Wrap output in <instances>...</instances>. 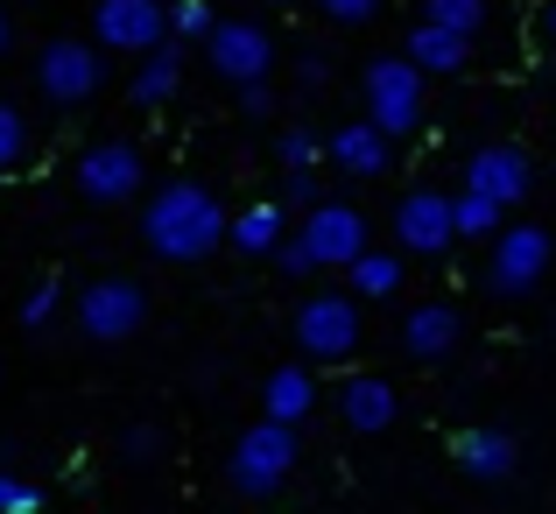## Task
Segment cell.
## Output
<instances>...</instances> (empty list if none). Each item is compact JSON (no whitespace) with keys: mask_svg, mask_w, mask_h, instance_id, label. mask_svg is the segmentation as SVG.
<instances>
[{"mask_svg":"<svg viewBox=\"0 0 556 514\" xmlns=\"http://www.w3.org/2000/svg\"><path fill=\"white\" fill-rule=\"evenodd\" d=\"M0 184H8V176H0Z\"/></svg>","mask_w":556,"mask_h":514,"instance_id":"cell-39","label":"cell"},{"mask_svg":"<svg viewBox=\"0 0 556 514\" xmlns=\"http://www.w3.org/2000/svg\"><path fill=\"white\" fill-rule=\"evenodd\" d=\"M71 184H78L85 204H135L141 190H149V163H141L135 141H92V149L78 155V170H71Z\"/></svg>","mask_w":556,"mask_h":514,"instance_id":"cell-8","label":"cell"},{"mask_svg":"<svg viewBox=\"0 0 556 514\" xmlns=\"http://www.w3.org/2000/svg\"><path fill=\"white\" fill-rule=\"evenodd\" d=\"M402 57L422 71V78H458V71L472 64V42L451 36V28H437V22H416L402 36Z\"/></svg>","mask_w":556,"mask_h":514,"instance_id":"cell-18","label":"cell"},{"mask_svg":"<svg viewBox=\"0 0 556 514\" xmlns=\"http://www.w3.org/2000/svg\"><path fill=\"white\" fill-rule=\"evenodd\" d=\"M465 190H472V198H493L501 212H507V204H529L535 163L515 149V141H486V149L465 155Z\"/></svg>","mask_w":556,"mask_h":514,"instance_id":"cell-13","label":"cell"},{"mask_svg":"<svg viewBox=\"0 0 556 514\" xmlns=\"http://www.w3.org/2000/svg\"><path fill=\"white\" fill-rule=\"evenodd\" d=\"M204 64H212L226 85H240V92H247V85H268V71H275V36H268L261 22H247V14H240V22H218L212 42H204Z\"/></svg>","mask_w":556,"mask_h":514,"instance_id":"cell-10","label":"cell"},{"mask_svg":"<svg viewBox=\"0 0 556 514\" xmlns=\"http://www.w3.org/2000/svg\"><path fill=\"white\" fill-rule=\"evenodd\" d=\"M268 8H289V0H268Z\"/></svg>","mask_w":556,"mask_h":514,"instance_id":"cell-38","label":"cell"},{"mask_svg":"<svg viewBox=\"0 0 556 514\" xmlns=\"http://www.w3.org/2000/svg\"><path fill=\"white\" fill-rule=\"evenodd\" d=\"M325 163L339 176H353V184H374V176H388V163H394V141L380 135L374 121H345L339 135L325 141Z\"/></svg>","mask_w":556,"mask_h":514,"instance_id":"cell-16","label":"cell"},{"mask_svg":"<svg viewBox=\"0 0 556 514\" xmlns=\"http://www.w3.org/2000/svg\"><path fill=\"white\" fill-rule=\"evenodd\" d=\"M155 451H163V437H155V423H135V430L121 437V459H127V465H149Z\"/></svg>","mask_w":556,"mask_h":514,"instance_id":"cell-32","label":"cell"},{"mask_svg":"<svg viewBox=\"0 0 556 514\" xmlns=\"http://www.w3.org/2000/svg\"><path fill=\"white\" fill-rule=\"evenodd\" d=\"M501 233H507V212H501V204L458 190V240H501Z\"/></svg>","mask_w":556,"mask_h":514,"instance_id":"cell-24","label":"cell"},{"mask_svg":"<svg viewBox=\"0 0 556 514\" xmlns=\"http://www.w3.org/2000/svg\"><path fill=\"white\" fill-rule=\"evenodd\" d=\"M282 204H303V212H311V204H325L317 170H289V176H282Z\"/></svg>","mask_w":556,"mask_h":514,"instance_id":"cell-31","label":"cell"},{"mask_svg":"<svg viewBox=\"0 0 556 514\" xmlns=\"http://www.w3.org/2000/svg\"><path fill=\"white\" fill-rule=\"evenodd\" d=\"M402 247H394V254H380V247H367V254L353 261V268H345V289H353V297H394V289H402Z\"/></svg>","mask_w":556,"mask_h":514,"instance_id":"cell-22","label":"cell"},{"mask_svg":"<svg viewBox=\"0 0 556 514\" xmlns=\"http://www.w3.org/2000/svg\"><path fill=\"white\" fill-rule=\"evenodd\" d=\"M289 331H296V352L303 360H353L359 352V297H345V289H317V297H303L296 311H289Z\"/></svg>","mask_w":556,"mask_h":514,"instance_id":"cell-5","label":"cell"},{"mask_svg":"<svg viewBox=\"0 0 556 514\" xmlns=\"http://www.w3.org/2000/svg\"><path fill=\"white\" fill-rule=\"evenodd\" d=\"M394 247L402 254H451L458 247V198L451 190H408L394 204Z\"/></svg>","mask_w":556,"mask_h":514,"instance_id":"cell-11","label":"cell"},{"mask_svg":"<svg viewBox=\"0 0 556 514\" xmlns=\"http://www.w3.org/2000/svg\"><path fill=\"white\" fill-rule=\"evenodd\" d=\"M422 22L451 28V36L479 42V28H486V0H422Z\"/></svg>","mask_w":556,"mask_h":514,"instance_id":"cell-23","label":"cell"},{"mask_svg":"<svg viewBox=\"0 0 556 514\" xmlns=\"http://www.w3.org/2000/svg\"><path fill=\"white\" fill-rule=\"evenodd\" d=\"M14 50V14H8V0H0V57Z\"/></svg>","mask_w":556,"mask_h":514,"instance_id":"cell-36","label":"cell"},{"mask_svg":"<svg viewBox=\"0 0 556 514\" xmlns=\"http://www.w3.org/2000/svg\"><path fill=\"white\" fill-rule=\"evenodd\" d=\"M56 311H64V283H36L22 297V331H50Z\"/></svg>","mask_w":556,"mask_h":514,"instance_id":"cell-28","label":"cell"},{"mask_svg":"<svg viewBox=\"0 0 556 514\" xmlns=\"http://www.w3.org/2000/svg\"><path fill=\"white\" fill-rule=\"evenodd\" d=\"M226 240H232L226 204L204 184H190V176H169V184L141 204V247H149L155 261H169V268H198V261H212Z\"/></svg>","mask_w":556,"mask_h":514,"instance_id":"cell-1","label":"cell"},{"mask_svg":"<svg viewBox=\"0 0 556 514\" xmlns=\"http://www.w3.org/2000/svg\"><path fill=\"white\" fill-rule=\"evenodd\" d=\"M556 261V240L549 226H535V218H515V226L493 240V261H486V289L493 297H529V289H543Z\"/></svg>","mask_w":556,"mask_h":514,"instance_id":"cell-7","label":"cell"},{"mask_svg":"<svg viewBox=\"0 0 556 514\" xmlns=\"http://www.w3.org/2000/svg\"><path fill=\"white\" fill-rule=\"evenodd\" d=\"M71 317H78V331L92 346H127L149 325V289H141L135 275H92V283L71 297Z\"/></svg>","mask_w":556,"mask_h":514,"instance_id":"cell-4","label":"cell"},{"mask_svg":"<svg viewBox=\"0 0 556 514\" xmlns=\"http://www.w3.org/2000/svg\"><path fill=\"white\" fill-rule=\"evenodd\" d=\"M317 155H325V141H317L311 127H282V135H275V163H282V176L289 170H317Z\"/></svg>","mask_w":556,"mask_h":514,"instance_id":"cell-25","label":"cell"},{"mask_svg":"<svg viewBox=\"0 0 556 514\" xmlns=\"http://www.w3.org/2000/svg\"><path fill=\"white\" fill-rule=\"evenodd\" d=\"M296 240L317 254V268H353V261L367 254V212H359V204L325 198V204H311V212H303V233H296Z\"/></svg>","mask_w":556,"mask_h":514,"instance_id":"cell-12","label":"cell"},{"mask_svg":"<svg viewBox=\"0 0 556 514\" xmlns=\"http://www.w3.org/2000/svg\"><path fill=\"white\" fill-rule=\"evenodd\" d=\"M325 78H331V64H325L317 50H311V57H296V85H303V92H317Z\"/></svg>","mask_w":556,"mask_h":514,"instance_id":"cell-35","label":"cell"},{"mask_svg":"<svg viewBox=\"0 0 556 514\" xmlns=\"http://www.w3.org/2000/svg\"><path fill=\"white\" fill-rule=\"evenodd\" d=\"M282 240H289V204H282V198L240 204V212H232V247H240V254L275 261V254H282Z\"/></svg>","mask_w":556,"mask_h":514,"instance_id":"cell-20","label":"cell"},{"mask_svg":"<svg viewBox=\"0 0 556 514\" xmlns=\"http://www.w3.org/2000/svg\"><path fill=\"white\" fill-rule=\"evenodd\" d=\"M106 85V64H99V42L85 36H50L36 50V92L50 106H85V99Z\"/></svg>","mask_w":556,"mask_h":514,"instance_id":"cell-6","label":"cell"},{"mask_svg":"<svg viewBox=\"0 0 556 514\" xmlns=\"http://www.w3.org/2000/svg\"><path fill=\"white\" fill-rule=\"evenodd\" d=\"M359 92H367V121H374L388 141H408V135L422 127V113H430V78H422V71L408 64L402 50L374 57V64L359 71Z\"/></svg>","mask_w":556,"mask_h":514,"instance_id":"cell-2","label":"cell"},{"mask_svg":"<svg viewBox=\"0 0 556 514\" xmlns=\"http://www.w3.org/2000/svg\"><path fill=\"white\" fill-rule=\"evenodd\" d=\"M311 409H317V374L303 360L275 366V374L261 380V416H268V423H289V430H296Z\"/></svg>","mask_w":556,"mask_h":514,"instance_id":"cell-19","label":"cell"},{"mask_svg":"<svg viewBox=\"0 0 556 514\" xmlns=\"http://www.w3.org/2000/svg\"><path fill=\"white\" fill-rule=\"evenodd\" d=\"M296 459H303V437L289 430V423H268V416H261L254 430H240V437H232L226 487L240 493V501H268L275 487H289Z\"/></svg>","mask_w":556,"mask_h":514,"instance_id":"cell-3","label":"cell"},{"mask_svg":"<svg viewBox=\"0 0 556 514\" xmlns=\"http://www.w3.org/2000/svg\"><path fill=\"white\" fill-rule=\"evenodd\" d=\"M380 8H388V0H317V14H325L331 28H367V22H380Z\"/></svg>","mask_w":556,"mask_h":514,"instance_id":"cell-29","label":"cell"},{"mask_svg":"<svg viewBox=\"0 0 556 514\" xmlns=\"http://www.w3.org/2000/svg\"><path fill=\"white\" fill-rule=\"evenodd\" d=\"M458 339H465L458 303H416V311L402 317V352L408 360H451Z\"/></svg>","mask_w":556,"mask_h":514,"instance_id":"cell-17","label":"cell"},{"mask_svg":"<svg viewBox=\"0 0 556 514\" xmlns=\"http://www.w3.org/2000/svg\"><path fill=\"white\" fill-rule=\"evenodd\" d=\"M0 514H42V487H28L22 473L0 465Z\"/></svg>","mask_w":556,"mask_h":514,"instance_id":"cell-30","label":"cell"},{"mask_svg":"<svg viewBox=\"0 0 556 514\" xmlns=\"http://www.w3.org/2000/svg\"><path fill=\"white\" fill-rule=\"evenodd\" d=\"M22 163H28V121H22V106L0 99V176L22 170Z\"/></svg>","mask_w":556,"mask_h":514,"instance_id":"cell-27","label":"cell"},{"mask_svg":"<svg viewBox=\"0 0 556 514\" xmlns=\"http://www.w3.org/2000/svg\"><path fill=\"white\" fill-rule=\"evenodd\" d=\"M275 268H282L289 283H311V275H317V254H311L303 240H282V254H275Z\"/></svg>","mask_w":556,"mask_h":514,"instance_id":"cell-33","label":"cell"},{"mask_svg":"<svg viewBox=\"0 0 556 514\" xmlns=\"http://www.w3.org/2000/svg\"><path fill=\"white\" fill-rule=\"evenodd\" d=\"M339 423L353 437H380L402 423V388L388 374H345L339 380Z\"/></svg>","mask_w":556,"mask_h":514,"instance_id":"cell-14","label":"cell"},{"mask_svg":"<svg viewBox=\"0 0 556 514\" xmlns=\"http://www.w3.org/2000/svg\"><path fill=\"white\" fill-rule=\"evenodd\" d=\"M92 42L121 57H155L169 36V8L163 0H92Z\"/></svg>","mask_w":556,"mask_h":514,"instance_id":"cell-9","label":"cell"},{"mask_svg":"<svg viewBox=\"0 0 556 514\" xmlns=\"http://www.w3.org/2000/svg\"><path fill=\"white\" fill-rule=\"evenodd\" d=\"M212 28H218L212 0H177V8H169V36L177 42H212Z\"/></svg>","mask_w":556,"mask_h":514,"instance_id":"cell-26","label":"cell"},{"mask_svg":"<svg viewBox=\"0 0 556 514\" xmlns=\"http://www.w3.org/2000/svg\"><path fill=\"white\" fill-rule=\"evenodd\" d=\"M240 113H247V121H268V113H275V92H268V85H247V92H240Z\"/></svg>","mask_w":556,"mask_h":514,"instance_id":"cell-34","label":"cell"},{"mask_svg":"<svg viewBox=\"0 0 556 514\" xmlns=\"http://www.w3.org/2000/svg\"><path fill=\"white\" fill-rule=\"evenodd\" d=\"M543 36L556 42V0H549V8H543Z\"/></svg>","mask_w":556,"mask_h":514,"instance_id":"cell-37","label":"cell"},{"mask_svg":"<svg viewBox=\"0 0 556 514\" xmlns=\"http://www.w3.org/2000/svg\"><path fill=\"white\" fill-rule=\"evenodd\" d=\"M177 92H184V42H163L155 57H141V64H135V85H127V99H135L141 113H155V106H169Z\"/></svg>","mask_w":556,"mask_h":514,"instance_id":"cell-21","label":"cell"},{"mask_svg":"<svg viewBox=\"0 0 556 514\" xmlns=\"http://www.w3.org/2000/svg\"><path fill=\"white\" fill-rule=\"evenodd\" d=\"M521 465V437L501 430V423H479V430L458 437V473L472 479V487H507Z\"/></svg>","mask_w":556,"mask_h":514,"instance_id":"cell-15","label":"cell"}]
</instances>
